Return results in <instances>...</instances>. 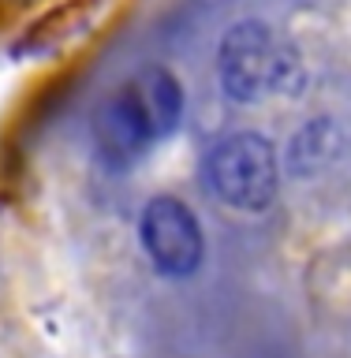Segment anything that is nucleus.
I'll return each mask as SVG.
<instances>
[{
  "mask_svg": "<svg viewBox=\"0 0 351 358\" xmlns=\"http://www.w3.org/2000/svg\"><path fill=\"white\" fill-rule=\"evenodd\" d=\"M142 246L168 276H187L202 262V228L184 201L153 198L142 213Z\"/></svg>",
  "mask_w": 351,
  "mask_h": 358,
  "instance_id": "obj_3",
  "label": "nucleus"
},
{
  "mask_svg": "<svg viewBox=\"0 0 351 358\" xmlns=\"http://www.w3.org/2000/svg\"><path fill=\"white\" fill-rule=\"evenodd\" d=\"M131 97L139 105L146 127H150L153 138H165L168 131L179 123V112H184V94H179V83L161 67H150V71L135 75L131 83Z\"/></svg>",
  "mask_w": 351,
  "mask_h": 358,
  "instance_id": "obj_5",
  "label": "nucleus"
},
{
  "mask_svg": "<svg viewBox=\"0 0 351 358\" xmlns=\"http://www.w3.org/2000/svg\"><path fill=\"white\" fill-rule=\"evenodd\" d=\"M94 138H97V150L105 153L112 164L135 161V157L153 142V134H150V127H146V120H142V112H139V105H135L128 86H120L116 94L97 108Z\"/></svg>",
  "mask_w": 351,
  "mask_h": 358,
  "instance_id": "obj_4",
  "label": "nucleus"
},
{
  "mask_svg": "<svg viewBox=\"0 0 351 358\" xmlns=\"http://www.w3.org/2000/svg\"><path fill=\"white\" fill-rule=\"evenodd\" d=\"M209 187L235 209H266L277 194L273 145L258 134H232L209 153Z\"/></svg>",
  "mask_w": 351,
  "mask_h": 358,
  "instance_id": "obj_2",
  "label": "nucleus"
},
{
  "mask_svg": "<svg viewBox=\"0 0 351 358\" xmlns=\"http://www.w3.org/2000/svg\"><path fill=\"white\" fill-rule=\"evenodd\" d=\"M296 78V56L262 22H240L221 41V83L240 101H262L288 90Z\"/></svg>",
  "mask_w": 351,
  "mask_h": 358,
  "instance_id": "obj_1",
  "label": "nucleus"
}]
</instances>
